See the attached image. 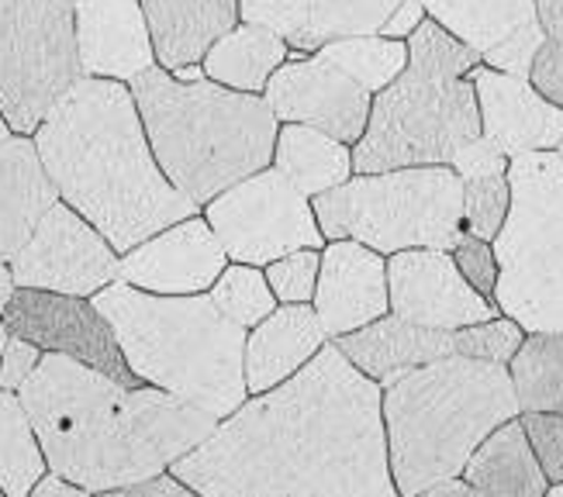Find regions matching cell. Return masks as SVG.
I'll list each match as a JSON object with an SVG mask.
<instances>
[{
    "instance_id": "52a82bcc",
    "label": "cell",
    "mask_w": 563,
    "mask_h": 497,
    "mask_svg": "<svg viewBox=\"0 0 563 497\" xmlns=\"http://www.w3.org/2000/svg\"><path fill=\"white\" fill-rule=\"evenodd\" d=\"M481 56L432 18L408 38V69L374 93L371 124L353 145V173L450 166L481 139V104L471 69Z\"/></svg>"
},
{
    "instance_id": "d590c367",
    "label": "cell",
    "mask_w": 563,
    "mask_h": 497,
    "mask_svg": "<svg viewBox=\"0 0 563 497\" xmlns=\"http://www.w3.org/2000/svg\"><path fill=\"white\" fill-rule=\"evenodd\" d=\"M318 269H322V248H301L266 266V280L280 305H311Z\"/></svg>"
},
{
    "instance_id": "b9f144b4",
    "label": "cell",
    "mask_w": 563,
    "mask_h": 497,
    "mask_svg": "<svg viewBox=\"0 0 563 497\" xmlns=\"http://www.w3.org/2000/svg\"><path fill=\"white\" fill-rule=\"evenodd\" d=\"M429 14H426V8H422V0H405V4L387 18V24L380 29V35L384 38H401V42H408L415 32L422 29V21H426Z\"/></svg>"
},
{
    "instance_id": "60d3db41",
    "label": "cell",
    "mask_w": 563,
    "mask_h": 497,
    "mask_svg": "<svg viewBox=\"0 0 563 497\" xmlns=\"http://www.w3.org/2000/svg\"><path fill=\"white\" fill-rule=\"evenodd\" d=\"M93 497H201L198 490H190L184 481H177L174 474L153 477L145 484H132V487H118V490H104Z\"/></svg>"
},
{
    "instance_id": "44dd1931",
    "label": "cell",
    "mask_w": 563,
    "mask_h": 497,
    "mask_svg": "<svg viewBox=\"0 0 563 497\" xmlns=\"http://www.w3.org/2000/svg\"><path fill=\"white\" fill-rule=\"evenodd\" d=\"M77 53L93 80L132 84L159 66L142 0H77Z\"/></svg>"
},
{
    "instance_id": "4316f807",
    "label": "cell",
    "mask_w": 563,
    "mask_h": 497,
    "mask_svg": "<svg viewBox=\"0 0 563 497\" xmlns=\"http://www.w3.org/2000/svg\"><path fill=\"white\" fill-rule=\"evenodd\" d=\"M290 59V45L263 24L242 21L211 45L205 56V77L239 93H263L274 73Z\"/></svg>"
},
{
    "instance_id": "d6986e66",
    "label": "cell",
    "mask_w": 563,
    "mask_h": 497,
    "mask_svg": "<svg viewBox=\"0 0 563 497\" xmlns=\"http://www.w3.org/2000/svg\"><path fill=\"white\" fill-rule=\"evenodd\" d=\"M481 104V135L495 142L508 159L526 153H556L563 142V108L543 97L526 77L492 66L471 69Z\"/></svg>"
},
{
    "instance_id": "7402d4cb",
    "label": "cell",
    "mask_w": 563,
    "mask_h": 497,
    "mask_svg": "<svg viewBox=\"0 0 563 497\" xmlns=\"http://www.w3.org/2000/svg\"><path fill=\"white\" fill-rule=\"evenodd\" d=\"M335 345L363 377H371L380 387L398 380L408 369H419V366L456 356L453 332L411 325V321H405L398 314H384L374 321V325L335 339Z\"/></svg>"
},
{
    "instance_id": "277c9868",
    "label": "cell",
    "mask_w": 563,
    "mask_h": 497,
    "mask_svg": "<svg viewBox=\"0 0 563 497\" xmlns=\"http://www.w3.org/2000/svg\"><path fill=\"white\" fill-rule=\"evenodd\" d=\"M90 301L114 329L135 380L214 418H229L250 401V332L218 311L208 294L166 297L118 280Z\"/></svg>"
},
{
    "instance_id": "f6af8a7d",
    "label": "cell",
    "mask_w": 563,
    "mask_h": 497,
    "mask_svg": "<svg viewBox=\"0 0 563 497\" xmlns=\"http://www.w3.org/2000/svg\"><path fill=\"white\" fill-rule=\"evenodd\" d=\"M18 294V284H14V273H11V263L0 259V318H4L8 305L14 301Z\"/></svg>"
},
{
    "instance_id": "c3c4849f",
    "label": "cell",
    "mask_w": 563,
    "mask_h": 497,
    "mask_svg": "<svg viewBox=\"0 0 563 497\" xmlns=\"http://www.w3.org/2000/svg\"><path fill=\"white\" fill-rule=\"evenodd\" d=\"M11 135H14V132H11V124L4 121V114H0V142H8Z\"/></svg>"
},
{
    "instance_id": "e0dca14e",
    "label": "cell",
    "mask_w": 563,
    "mask_h": 497,
    "mask_svg": "<svg viewBox=\"0 0 563 497\" xmlns=\"http://www.w3.org/2000/svg\"><path fill=\"white\" fill-rule=\"evenodd\" d=\"M229 263L225 245L211 232L208 218L194 214L121 256V284L166 297L208 294Z\"/></svg>"
},
{
    "instance_id": "ac0fdd59",
    "label": "cell",
    "mask_w": 563,
    "mask_h": 497,
    "mask_svg": "<svg viewBox=\"0 0 563 497\" xmlns=\"http://www.w3.org/2000/svg\"><path fill=\"white\" fill-rule=\"evenodd\" d=\"M311 308L332 342L374 325L377 318L390 314L387 259L350 239L329 242L322 248Z\"/></svg>"
},
{
    "instance_id": "f907efd6",
    "label": "cell",
    "mask_w": 563,
    "mask_h": 497,
    "mask_svg": "<svg viewBox=\"0 0 563 497\" xmlns=\"http://www.w3.org/2000/svg\"><path fill=\"white\" fill-rule=\"evenodd\" d=\"M556 156H560V159H563V142H560V145H556Z\"/></svg>"
},
{
    "instance_id": "cb8c5ba5",
    "label": "cell",
    "mask_w": 563,
    "mask_h": 497,
    "mask_svg": "<svg viewBox=\"0 0 563 497\" xmlns=\"http://www.w3.org/2000/svg\"><path fill=\"white\" fill-rule=\"evenodd\" d=\"M53 205H59V190L48 180L35 139L0 142V259L11 263L21 253Z\"/></svg>"
},
{
    "instance_id": "f35d334b",
    "label": "cell",
    "mask_w": 563,
    "mask_h": 497,
    "mask_svg": "<svg viewBox=\"0 0 563 497\" xmlns=\"http://www.w3.org/2000/svg\"><path fill=\"white\" fill-rule=\"evenodd\" d=\"M42 350L35 342L21 339V335H11L8 345H4V356H0V390H11L18 394L24 384H29V377L38 369L42 363Z\"/></svg>"
},
{
    "instance_id": "681fc988",
    "label": "cell",
    "mask_w": 563,
    "mask_h": 497,
    "mask_svg": "<svg viewBox=\"0 0 563 497\" xmlns=\"http://www.w3.org/2000/svg\"><path fill=\"white\" fill-rule=\"evenodd\" d=\"M547 497H563V484H550Z\"/></svg>"
},
{
    "instance_id": "74e56055",
    "label": "cell",
    "mask_w": 563,
    "mask_h": 497,
    "mask_svg": "<svg viewBox=\"0 0 563 497\" xmlns=\"http://www.w3.org/2000/svg\"><path fill=\"white\" fill-rule=\"evenodd\" d=\"M453 259H456L463 277L471 280V287L495 301V287H498V256H495V245L463 232V239L453 248Z\"/></svg>"
},
{
    "instance_id": "d4e9b609",
    "label": "cell",
    "mask_w": 563,
    "mask_h": 497,
    "mask_svg": "<svg viewBox=\"0 0 563 497\" xmlns=\"http://www.w3.org/2000/svg\"><path fill=\"white\" fill-rule=\"evenodd\" d=\"M142 11L166 73L205 63L211 45L239 24V0H142Z\"/></svg>"
},
{
    "instance_id": "6da1fadb",
    "label": "cell",
    "mask_w": 563,
    "mask_h": 497,
    "mask_svg": "<svg viewBox=\"0 0 563 497\" xmlns=\"http://www.w3.org/2000/svg\"><path fill=\"white\" fill-rule=\"evenodd\" d=\"M169 474L201 497H401L390 477L384 387L335 342L218 421Z\"/></svg>"
},
{
    "instance_id": "8fae6325",
    "label": "cell",
    "mask_w": 563,
    "mask_h": 497,
    "mask_svg": "<svg viewBox=\"0 0 563 497\" xmlns=\"http://www.w3.org/2000/svg\"><path fill=\"white\" fill-rule=\"evenodd\" d=\"M205 218L232 263L266 269L301 248H325L311 197H305L274 166L218 194L205 208Z\"/></svg>"
},
{
    "instance_id": "7bdbcfd3",
    "label": "cell",
    "mask_w": 563,
    "mask_h": 497,
    "mask_svg": "<svg viewBox=\"0 0 563 497\" xmlns=\"http://www.w3.org/2000/svg\"><path fill=\"white\" fill-rule=\"evenodd\" d=\"M29 497H93L87 487H80V484H73V481H66V477H59V474H48L32 487V494Z\"/></svg>"
},
{
    "instance_id": "e575fe53",
    "label": "cell",
    "mask_w": 563,
    "mask_h": 497,
    "mask_svg": "<svg viewBox=\"0 0 563 497\" xmlns=\"http://www.w3.org/2000/svg\"><path fill=\"white\" fill-rule=\"evenodd\" d=\"M543 21V48L532 63V87L563 108V0H536Z\"/></svg>"
},
{
    "instance_id": "816d5d0a",
    "label": "cell",
    "mask_w": 563,
    "mask_h": 497,
    "mask_svg": "<svg viewBox=\"0 0 563 497\" xmlns=\"http://www.w3.org/2000/svg\"><path fill=\"white\" fill-rule=\"evenodd\" d=\"M0 497H4V490H0Z\"/></svg>"
},
{
    "instance_id": "484cf974",
    "label": "cell",
    "mask_w": 563,
    "mask_h": 497,
    "mask_svg": "<svg viewBox=\"0 0 563 497\" xmlns=\"http://www.w3.org/2000/svg\"><path fill=\"white\" fill-rule=\"evenodd\" d=\"M463 481L487 497H547L550 490L522 418L505 421L481 442V450L463 470Z\"/></svg>"
},
{
    "instance_id": "83f0119b",
    "label": "cell",
    "mask_w": 563,
    "mask_h": 497,
    "mask_svg": "<svg viewBox=\"0 0 563 497\" xmlns=\"http://www.w3.org/2000/svg\"><path fill=\"white\" fill-rule=\"evenodd\" d=\"M274 169L314 201L353 177V148L308 124H280Z\"/></svg>"
},
{
    "instance_id": "8d00e7d4",
    "label": "cell",
    "mask_w": 563,
    "mask_h": 497,
    "mask_svg": "<svg viewBox=\"0 0 563 497\" xmlns=\"http://www.w3.org/2000/svg\"><path fill=\"white\" fill-rule=\"evenodd\" d=\"M526 435L550 484H563V415H522Z\"/></svg>"
},
{
    "instance_id": "f1b7e54d",
    "label": "cell",
    "mask_w": 563,
    "mask_h": 497,
    "mask_svg": "<svg viewBox=\"0 0 563 497\" xmlns=\"http://www.w3.org/2000/svg\"><path fill=\"white\" fill-rule=\"evenodd\" d=\"M508 373L522 415H563V332H529Z\"/></svg>"
},
{
    "instance_id": "9a60e30c",
    "label": "cell",
    "mask_w": 563,
    "mask_h": 497,
    "mask_svg": "<svg viewBox=\"0 0 563 497\" xmlns=\"http://www.w3.org/2000/svg\"><path fill=\"white\" fill-rule=\"evenodd\" d=\"M387 290L390 314L422 329L460 332L501 314L492 297L471 287L453 253L443 248H405L387 256Z\"/></svg>"
},
{
    "instance_id": "5b68a950",
    "label": "cell",
    "mask_w": 563,
    "mask_h": 497,
    "mask_svg": "<svg viewBox=\"0 0 563 497\" xmlns=\"http://www.w3.org/2000/svg\"><path fill=\"white\" fill-rule=\"evenodd\" d=\"M129 87L159 169L198 208L274 166L280 121L263 93L211 80L180 84L163 66L145 69Z\"/></svg>"
},
{
    "instance_id": "bcb514c9",
    "label": "cell",
    "mask_w": 563,
    "mask_h": 497,
    "mask_svg": "<svg viewBox=\"0 0 563 497\" xmlns=\"http://www.w3.org/2000/svg\"><path fill=\"white\" fill-rule=\"evenodd\" d=\"M174 77L180 80V84H201V80H208L205 77V66L201 63H194V66H180Z\"/></svg>"
},
{
    "instance_id": "7c38bea8",
    "label": "cell",
    "mask_w": 563,
    "mask_h": 497,
    "mask_svg": "<svg viewBox=\"0 0 563 497\" xmlns=\"http://www.w3.org/2000/svg\"><path fill=\"white\" fill-rule=\"evenodd\" d=\"M11 273L24 290L93 297L121 280V256L87 218L59 201L11 259Z\"/></svg>"
},
{
    "instance_id": "603a6c76",
    "label": "cell",
    "mask_w": 563,
    "mask_h": 497,
    "mask_svg": "<svg viewBox=\"0 0 563 497\" xmlns=\"http://www.w3.org/2000/svg\"><path fill=\"white\" fill-rule=\"evenodd\" d=\"M325 329L311 305H280L246 335V387L266 394L325 350Z\"/></svg>"
},
{
    "instance_id": "3957f363",
    "label": "cell",
    "mask_w": 563,
    "mask_h": 497,
    "mask_svg": "<svg viewBox=\"0 0 563 497\" xmlns=\"http://www.w3.org/2000/svg\"><path fill=\"white\" fill-rule=\"evenodd\" d=\"M32 139L59 201L118 256L201 211L159 169L129 84L84 77Z\"/></svg>"
},
{
    "instance_id": "2e32d148",
    "label": "cell",
    "mask_w": 563,
    "mask_h": 497,
    "mask_svg": "<svg viewBox=\"0 0 563 497\" xmlns=\"http://www.w3.org/2000/svg\"><path fill=\"white\" fill-rule=\"evenodd\" d=\"M422 8L439 29L474 48L484 66L532 77V63L543 48L536 0H422Z\"/></svg>"
},
{
    "instance_id": "f546056e",
    "label": "cell",
    "mask_w": 563,
    "mask_h": 497,
    "mask_svg": "<svg viewBox=\"0 0 563 497\" xmlns=\"http://www.w3.org/2000/svg\"><path fill=\"white\" fill-rule=\"evenodd\" d=\"M45 474L48 463L21 397L0 390V490L4 497H29Z\"/></svg>"
},
{
    "instance_id": "9c48e42d",
    "label": "cell",
    "mask_w": 563,
    "mask_h": 497,
    "mask_svg": "<svg viewBox=\"0 0 563 497\" xmlns=\"http://www.w3.org/2000/svg\"><path fill=\"white\" fill-rule=\"evenodd\" d=\"M511 208L498 232L495 305L522 332H563V159L526 153L508 163Z\"/></svg>"
},
{
    "instance_id": "4dcf8cb0",
    "label": "cell",
    "mask_w": 563,
    "mask_h": 497,
    "mask_svg": "<svg viewBox=\"0 0 563 497\" xmlns=\"http://www.w3.org/2000/svg\"><path fill=\"white\" fill-rule=\"evenodd\" d=\"M325 59H332L339 69H346L356 84H363L371 93H380L395 84L408 69V42L384 38V35H360V38H339L318 48Z\"/></svg>"
},
{
    "instance_id": "ffe728a7",
    "label": "cell",
    "mask_w": 563,
    "mask_h": 497,
    "mask_svg": "<svg viewBox=\"0 0 563 497\" xmlns=\"http://www.w3.org/2000/svg\"><path fill=\"white\" fill-rule=\"evenodd\" d=\"M405 0H239V18L277 32L294 53H318L339 38L380 35Z\"/></svg>"
},
{
    "instance_id": "7a4b0ae2",
    "label": "cell",
    "mask_w": 563,
    "mask_h": 497,
    "mask_svg": "<svg viewBox=\"0 0 563 497\" xmlns=\"http://www.w3.org/2000/svg\"><path fill=\"white\" fill-rule=\"evenodd\" d=\"M18 397L48 470L90 494L169 474L222 421L159 387H129L59 353L42 356Z\"/></svg>"
},
{
    "instance_id": "ee69618b",
    "label": "cell",
    "mask_w": 563,
    "mask_h": 497,
    "mask_svg": "<svg viewBox=\"0 0 563 497\" xmlns=\"http://www.w3.org/2000/svg\"><path fill=\"white\" fill-rule=\"evenodd\" d=\"M419 497H487V494H481L477 487H471L463 477H456V481H446V484H435V487L422 490Z\"/></svg>"
},
{
    "instance_id": "30bf717a",
    "label": "cell",
    "mask_w": 563,
    "mask_h": 497,
    "mask_svg": "<svg viewBox=\"0 0 563 497\" xmlns=\"http://www.w3.org/2000/svg\"><path fill=\"white\" fill-rule=\"evenodd\" d=\"M84 80L77 0H0V114L14 135H35Z\"/></svg>"
},
{
    "instance_id": "ba28073f",
    "label": "cell",
    "mask_w": 563,
    "mask_h": 497,
    "mask_svg": "<svg viewBox=\"0 0 563 497\" xmlns=\"http://www.w3.org/2000/svg\"><path fill=\"white\" fill-rule=\"evenodd\" d=\"M329 242H360L380 256L405 248L453 253L463 239V180L453 166L356 173L311 201Z\"/></svg>"
},
{
    "instance_id": "836d02e7",
    "label": "cell",
    "mask_w": 563,
    "mask_h": 497,
    "mask_svg": "<svg viewBox=\"0 0 563 497\" xmlns=\"http://www.w3.org/2000/svg\"><path fill=\"white\" fill-rule=\"evenodd\" d=\"M453 342H456V356L508 366L516 360L519 345L526 342V332L511 318L498 314L492 321H481V325H467V329L453 332Z\"/></svg>"
},
{
    "instance_id": "5bb4252c",
    "label": "cell",
    "mask_w": 563,
    "mask_h": 497,
    "mask_svg": "<svg viewBox=\"0 0 563 497\" xmlns=\"http://www.w3.org/2000/svg\"><path fill=\"white\" fill-rule=\"evenodd\" d=\"M280 124H308L346 145H356L371 124L374 93L356 84L322 53L287 59L263 90Z\"/></svg>"
},
{
    "instance_id": "7dc6e473",
    "label": "cell",
    "mask_w": 563,
    "mask_h": 497,
    "mask_svg": "<svg viewBox=\"0 0 563 497\" xmlns=\"http://www.w3.org/2000/svg\"><path fill=\"white\" fill-rule=\"evenodd\" d=\"M8 339H11V329L4 325V318H0V356H4V345H8Z\"/></svg>"
},
{
    "instance_id": "ab89813d",
    "label": "cell",
    "mask_w": 563,
    "mask_h": 497,
    "mask_svg": "<svg viewBox=\"0 0 563 497\" xmlns=\"http://www.w3.org/2000/svg\"><path fill=\"white\" fill-rule=\"evenodd\" d=\"M508 163L511 159L501 153V148L481 135L467 148H460L450 166L456 169L460 180H474V177H501V173H508Z\"/></svg>"
},
{
    "instance_id": "8992f818",
    "label": "cell",
    "mask_w": 563,
    "mask_h": 497,
    "mask_svg": "<svg viewBox=\"0 0 563 497\" xmlns=\"http://www.w3.org/2000/svg\"><path fill=\"white\" fill-rule=\"evenodd\" d=\"M508 366L450 356L384 387L390 477L401 497L463 477L481 442L519 418Z\"/></svg>"
},
{
    "instance_id": "4fadbf2b",
    "label": "cell",
    "mask_w": 563,
    "mask_h": 497,
    "mask_svg": "<svg viewBox=\"0 0 563 497\" xmlns=\"http://www.w3.org/2000/svg\"><path fill=\"white\" fill-rule=\"evenodd\" d=\"M4 325L11 329V335L35 342L42 353L80 360L129 387L142 384L129 369L125 353H121V345L114 339V329L108 325V318L97 311L90 297L18 287L14 301L4 311Z\"/></svg>"
},
{
    "instance_id": "1f68e13d",
    "label": "cell",
    "mask_w": 563,
    "mask_h": 497,
    "mask_svg": "<svg viewBox=\"0 0 563 497\" xmlns=\"http://www.w3.org/2000/svg\"><path fill=\"white\" fill-rule=\"evenodd\" d=\"M208 297L218 311L232 318L235 325H242L246 332L256 329L260 321H266L280 308V301L271 290V280H266V269L246 266V263H229L222 277L208 290Z\"/></svg>"
},
{
    "instance_id": "d6a6232c",
    "label": "cell",
    "mask_w": 563,
    "mask_h": 497,
    "mask_svg": "<svg viewBox=\"0 0 563 497\" xmlns=\"http://www.w3.org/2000/svg\"><path fill=\"white\" fill-rule=\"evenodd\" d=\"M511 208V184L508 173L501 177H474L463 180V232L495 242Z\"/></svg>"
}]
</instances>
